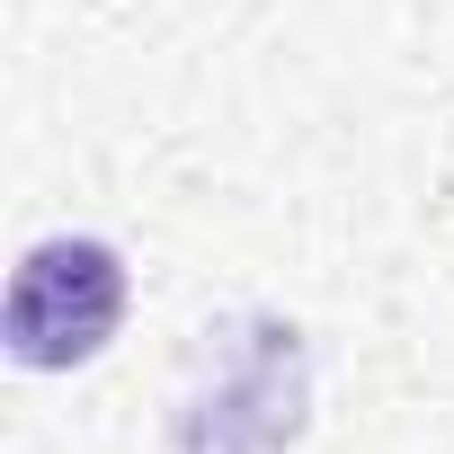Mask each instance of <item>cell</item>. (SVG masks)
Segmentation results:
<instances>
[{
    "mask_svg": "<svg viewBox=\"0 0 454 454\" xmlns=\"http://www.w3.org/2000/svg\"><path fill=\"white\" fill-rule=\"evenodd\" d=\"M125 259L90 232L36 241L10 277V312H0V339H10V365L27 374H72L90 356H107L116 321H125Z\"/></svg>",
    "mask_w": 454,
    "mask_h": 454,
    "instance_id": "obj_1",
    "label": "cell"
},
{
    "mask_svg": "<svg viewBox=\"0 0 454 454\" xmlns=\"http://www.w3.org/2000/svg\"><path fill=\"white\" fill-rule=\"evenodd\" d=\"M303 401H312V356L294 321H250V348H232L223 383L205 401H187L178 419V454H277L303 436Z\"/></svg>",
    "mask_w": 454,
    "mask_h": 454,
    "instance_id": "obj_2",
    "label": "cell"
}]
</instances>
